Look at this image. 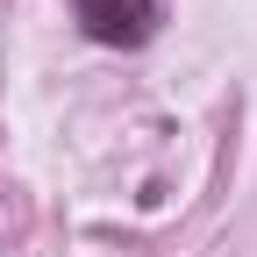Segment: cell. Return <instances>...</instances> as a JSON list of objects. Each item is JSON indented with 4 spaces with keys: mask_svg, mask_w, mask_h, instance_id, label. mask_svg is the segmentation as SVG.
Returning a JSON list of instances; mask_svg holds the SVG:
<instances>
[{
    "mask_svg": "<svg viewBox=\"0 0 257 257\" xmlns=\"http://www.w3.org/2000/svg\"><path fill=\"white\" fill-rule=\"evenodd\" d=\"M79 29L93 43H143L157 29V0H79Z\"/></svg>",
    "mask_w": 257,
    "mask_h": 257,
    "instance_id": "cell-1",
    "label": "cell"
}]
</instances>
